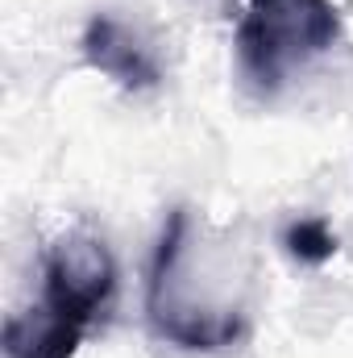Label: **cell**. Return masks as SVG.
<instances>
[{
	"label": "cell",
	"mask_w": 353,
	"mask_h": 358,
	"mask_svg": "<svg viewBox=\"0 0 353 358\" xmlns=\"http://www.w3.org/2000/svg\"><path fill=\"white\" fill-rule=\"evenodd\" d=\"M84 325L50 313L46 304L13 313L4 321V355L8 358H71L84 342Z\"/></svg>",
	"instance_id": "obj_5"
},
{
	"label": "cell",
	"mask_w": 353,
	"mask_h": 358,
	"mask_svg": "<svg viewBox=\"0 0 353 358\" xmlns=\"http://www.w3.org/2000/svg\"><path fill=\"white\" fill-rule=\"evenodd\" d=\"M341 8L333 0H250L237 25V63L258 92H274L291 67L333 50Z\"/></svg>",
	"instance_id": "obj_2"
},
{
	"label": "cell",
	"mask_w": 353,
	"mask_h": 358,
	"mask_svg": "<svg viewBox=\"0 0 353 358\" xmlns=\"http://www.w3.org/2000/svg\"><path fill=\"white\" fill-rule=\"evenodd\" d=\"M80 46H84V59L91 71H100L104 80H112L125 92H150L163 80V63H158L154 46H146V38L112 13L91 17Z\"/></svg>",
	"instance_id": "obj_4"
},
{
	"label": "cell",
	"mask_w": 353,
	"mask_h": 358,
	"mask_svg": "<svg viewBox=\"0 0 353 358\" xmlns=\"http://www.w3.org/2000/svg\"><path fill=\"white\" fill-rule=\"evenodd\" d=\"M246 287L250 271L237 250L216 234H204L191 208H175L146 283V313L158 338L179 350H229L250 325Z\"/></svg>",
	"instance_id": "obj_1"
},
{
	"label": "cell",
	"mask_w": 353,
	"mask_h": 358,
	"mask_svg": "<svg viewBox=\"0 0 353 358\" xmlns=\"http://www.w3.org/2000/svg\"><path fill=\"white\" fill-rule=\"evenodd\" d=\"M283 250H287L295 263H303V267H324V263L341 250V242H337V234L329 229L324 217H299V221L287 225Z\"/></svg>",
	"instance_id": "obj_6"
},
{
	"label": "cell",
	"mask_w": 353,
	"mask_h": 358,
	"mask_svg": "<svg viewBox=\"0 0 353 358\" xmlns=\"http://www.w3.org/2000/svg\"><path fill=\"white\" fill-rule=\"evenodd\" d=\"M112 292H117V263H112V255L100 238L75 229V234H63L46 250L42 304L50 313L91 329L96 317L108 308Z\"/></svg>",
	"instance_id": "obj_3"
}]
</instances>
